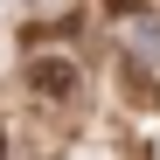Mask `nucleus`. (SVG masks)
I'll return each instance as SVG.
<instances>
[{
    "label": "nucleus",
    "mask_w": 160,
    "mask_h": 160,
    "mask_svg": "<svg viewBox=\"0 0 160 160\" xmlns=\"http://www.w3.org/2000/svg\"><path fill=\"white\" fill-rule=\"evenodd\" d=\"M28 91H35L42 104H70L77 91H84V70H77L70 56H35V63H28Z\"/></svg>",
    "instance_id": "1"
},
{
    "label": "nucleus",
    "mask_w": 160,
    "mask_h": 160,
    "mask_svg": "<svg viewBox=\"0 0 160 160\" xmlns=\"http://www.w3.org/2000/svg\"><path fill=\"white\" fill-rule=\"evenodd\" d=\"M14 7H42V0H14Z\"/></svg>",
    "instance_id": "4"
},
{
    "label": "nucleus",
    "mask_w": 160,
    "mask_h": 160,
    "mask_svg": "<svg viewBox=\"0 0 160 160\" xmlns=\"http://www.w3.org/2000/svg\"><path fill=\"white\" fill-rule=\"evenodd\" d=\"M0 160H28V153H21V139H14L7 125H0Z\"/></svg>",
    "instance_id": "3"
},
{
    "label": "nucleus",
    "mask_w": 160,
    "mask_h": 160,
    "mask_svg": "<svg viewBox=\"0 0 160 160\" xmlns=\"http://www.w3.org/2000/svg\"><path fill=\"white\" fill-rule=\"evenodd\" d=\"M125 49H132L139 63H160V21H146V14H132V21H125Z\"/></svg>",
    "instance_id": "2"
}]
</instances>
